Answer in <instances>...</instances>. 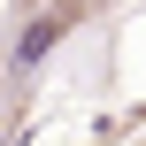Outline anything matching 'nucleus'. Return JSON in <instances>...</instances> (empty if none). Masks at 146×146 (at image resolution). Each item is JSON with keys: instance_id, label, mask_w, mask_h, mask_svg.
<instances>
[{"instance_id": "obj_1", "label": "nucleus", "mask_w": 146, "mask_h": 146, "mask_svg": "<svg viewBox=\"0 0 146 146\" xmlns=\"http://www.w3.org/2000/svg\"><path fill=\"white\" fill-rule=\"evenodd\" d=\"M69 31V8H46V15H31L23 23V38H15V69H38L46 54H54V38Z\"/></svg>"}]
</instances>
